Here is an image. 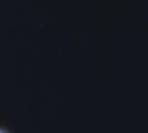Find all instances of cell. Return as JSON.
Wrapping results in <instances>:
<instances>
[{"label": "cell", "mask_w": 148, "mask_h": 133, "mask_svg": "<svg viewBox=\"0 0 148 133\" xmlns=\"http://www.w3.org/2000/svg\"><path fill=\"white\" fill-rule=\"evenodd\" d=\"M0 133H9V131H7V129H2V127H0Z\"/></svg>", "instance_id": "1"}]
</instances>
